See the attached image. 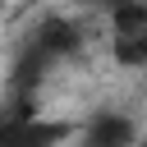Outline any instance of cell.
Listing matches in <instances>:
<instances>
[{
	"label": "cell",
	"mask_w": 147,
	"mask_h": 147,
	"mask_svg": "<svg viewBox=\"0 0 147 147\" xmlns=\"http://www.w3.org/2000/svg\"><path fill=\"white\" fill-rule=\"evenodd\" d=\"M64 138H74V124L37 115L28 96H18L0 115V147H60Z\"/></svg>",
	"instance_id": "cell-1"
},
{
	"label": "cell",
	"mask_w": 147,
	"mask_h": 147,
	"mask_svg": "<svg viewBox=\"0 0 147 147\" xmlns=\"http://www.w3.org/2000/svg\"><path fill=\"white\" fill-rule=\"evenodd\" d=\"M110 55L124 69L147 64V0H115L110 5Z\"/></svg>",
	"instance_id": "cell-2"
},
{
	"label": "cell",
	"mask_w": 147,
	"mask_h": 147,
	"mask_svg": "<svg viewBox=\"0 0 147 147\" xmlns=\"http://www.w3.org/2000/svg\"><path fill=\"white\" fill-rule=\"evenodd\" d=\"M138 124L119 110H101L87 129H83V147H133Z\"/></svg>",
	"instance_id": "cell-3"
},
{
	"label": "cell",
	"mask_w": 147,
	"mask_h": 147,
	"mask_svg": "<svg viewBox=\"0 0 147 147\" xmlns=\"http://www.w3.org/2000/svg\"><path fill=\"white\" fill-rule=\"evenodd\" d=\"M83 5H115V0H83Z\"/></svg>",
	"instance_id": "cell-4"
}]
</instances>
